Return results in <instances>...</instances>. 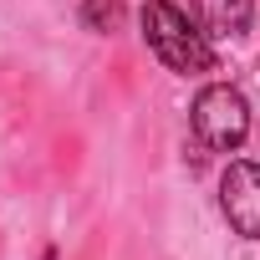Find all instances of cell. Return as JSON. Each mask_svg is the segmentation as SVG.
<instances>
[{
  "mask_svg": "<svg viewBox=\"0 0 260 260\" xmlns=\"http://www.w3.org/2000/svg\"><path fill=\"white\" fill-rule=\"evenodd\" d=\"M143 41H148V51H153L169 72H179V77H199V72L214 67V51H209L204 31H199L179 6H169V0H148V6H143Z\"/></svg>",
  "mask_w": 260,
  "mask_h": 260,
  "instance_id": "cell-1",
  "label": "cell"
},
{
  "mask_svg": "<svg viewBox=\"0 0 260 260\" xmlns=\"http://www.w3.org/2000/svg\"><path fill=\"white\" fill-rule=\"evenodd\" d=\"M117 0H87V26H97V31H107V26H117Z\"/></svg>",
  "mask_w": 260,
  "mask_h": 260,
  "instance_id": "cell-5",
  "label": "cell"
},
{
  "mask_svg": "<svg viewBox=\"0 0 260 260\" xmlns=\"http://www.w3.org/2000/svg\"><path fill=\"white\" fill-rule=\"evenodd\" d=\"M189 122H194V138L214 153H235L245 138H250V102L245 92H235L230 82H214L194 97L189 107Z\"/></svg>",
  "mask_w": 260,
  "mask_h": 260,
  "instance_id": "cell-2",
  "label": "cell"
},
{
  "mask_svg": "<svg viewBox=\"0 0 260 260\" xmlns=\"http://www.w3.org/2000/svg\"><path fill=\"white\" fill-rule=\"evenodd\" d=\"M219 209L230 219L235 235L245 240H260V164L250 158H235L219 179Z\"/></svg>",
  "mask_w": 260,
  "mask_h": 260,
  "instance_id": "cell-3",
  "label": "cell"
},
{
  "mask_svg": "<svg viewBox=\"0 0 260 260\" xmlns=\"http://www.w3.org/2000/svg\"><path fill=\"white\" fill-rule=\"evenodd\" d=\"M194 11L214 36H240L255 16V0H194Z\"/></svg>",
  "mask_w": 260,
  "mask_h": 260,
  "instance_id": "cell-4",
  "label": "cell"
}]
</instances>
